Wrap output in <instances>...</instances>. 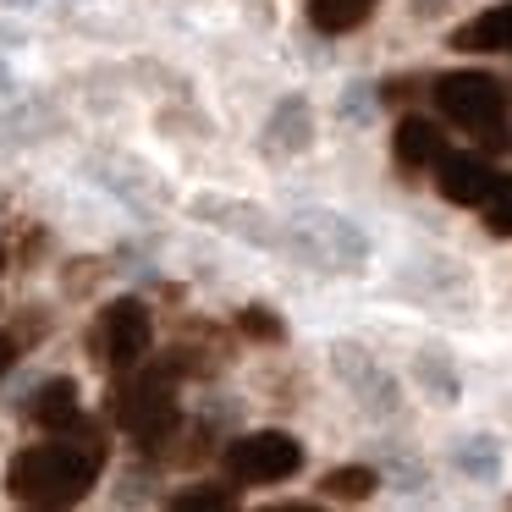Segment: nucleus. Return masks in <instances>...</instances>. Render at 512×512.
Returning <instances> with one entry per match:
<instances>
[{"instance_id":"obj_9","label":"nucleus","mask_w":512,"mask_h":512,"mask_svg":"<svg viewBox=\"0 0 512 512\" xmlns=\"http://www.w3.org/2000/svg\"><path fill=\"white\" fill-rule=\"evenodd\" d=\"M452 50H468V56H490V50H512V0L507 6H490V12L468 17L452 34Z\"/></svg>"},{"instance_id":"obj_17","label":"nucleus","mask_w":512,"mask_h":512,"mask_svg":"<svg viewBox=\"0 0 512 512\" xmlns=\"http://www.w3.org/2000/svg\"><path fill=\"white\" fill-rule=\"evenodd\" d=\"M463 468H485V474H490V468H496V457H490V452H463Z\"/></svg>"},{"instance_id":"obj_11","label":"nucleus","mask_w":512,"mask_h":512,"mask_svg":"<svg viewBox=\"0 0 512 512\" xmlns=\"http://www.w3.org/2000/svg\"><path fill=\"white\" fill-rule=\"evenodd\" d=\"M375 485H380L375 468L347 463V468H331V474L320 479V496L325 501H369V496H375Z\"/></svg>"},{"instance_id":"obj_15","label":"nucleus","mask_w":512,"mask_h":512,"mask_svg":"<svg viewBox=\"0 0 512 512\" xmlns=\"http://www.w3.org/2000/svg\"><path fill=\"white\" fill-rule=\"evenodd\" d=\"M490 210H485V226H490V237H512V182H501L496 193H490Z\"/></svg>"},{"instance_id":"obj_1","label":"nucleus","mask_w":512,"mask_h":512,"mask_svg":"<svg viewBox=\"0 0 512 512\" xmlns=\"http://www.w3.org/2000/svg\"><path fill=\"white\" fill-rule=\"evenodd\" d=\"M100 468H105L100 430L72 424V430H61V441H39L28 452H17L12 468H6V490L23 507H72L94 490Z\"/></svg>"},{"instance_id":"obj_4","label":"nucleus","mask_w":512,"mask_h":512,"mask_svg":"<svg viewBox=\"0 0 512 512\" xmlns=\"http://www.w3.org/2000/svg\"><path fill=\"white\" fill-rule=\"evenodd\" d=\"M226 474L237 485H276V479H292L303 468V446L292 441L287 430H254L226 441Z\"/></svg>"},{"instance_id":"obj_16","label":"nucleus","mask_w":512,"mask_h":512,"mask_svg":"<svg viewBox=\"0 0 512 512\" xmlns=\"http://www.w3.org/2000/svg\"><path fill=\"white\" fill-rule=\"evenodd\" d=\"M17 364V336H0V375Z\"/></svg>"},{"instance_id":"obj_2","label":"nucleus","mask_w":512,"mask_h":512,"mask_svg":"<svg viewBox=\"0 0 512 512\" xmlns=\"http://www.w3.org/2000/svg\"><path fill=\"white\" fill-rule=\"evenodd\" d=\"M435 111L446 122H457L463 133H474L479 144H501V122H507V89L490 72H441L430 83Z\"/></svg>"},{"instance_id":"obj_14","label":"nucleus","mask_w":512,"mask_h":512,"mask_svg":"<svg viewBox=\"0 0 512 512\" xmlns=\"http://www.w3.org/2000/svg\"><path fill=\"white\" fill-rule=\"evenodd\" d=\"M270 133H281L276 144H287V149H303V144H309V111H303V100H287V105H281Z\"/></svg>"},{"instance_id":"obj_8","label":"nucleus","mask_w":512,"mask_h":512,"mask_svg":"<svg viewBox=\"0 0 512 512\" xmlns=\"http://www.w3.org/2000/svg\"><path fill=\"white\" fill-rule=\"evenodd\" d=\"M391 155H397L402 171H424L446 155V133L435 122H424V116H402L397 133H391Z\"/></svg>"},{"instance_id":"obj_10","label":"nucleus","mask_w":512,"mask_h":512,"mask_svg":"<svg viewBox=\"0 0 512 512\" xmlns=\"http://www.w3.org/2000/svg\"><path fill=\"white\" fill-rule=\"evenodd\" d=\"M375 17V0H309V23L320 34H353Z\"/></svg>"},{"instance_id":"obj_3","label":"nucleus","mask_w":512,"mask_h":512,"mask_svg":"<svg viewBox=\"0 0 512 512\" xmlns=\"http://www.w3.org/2000/svg\"><path fill=\"white\" fill-rule=\"evenodd\" d=\"M111 419L122 424L144 452H155L160 441H171V430H177V397H171L166 375L122 380V386L111 391Z\"/></svg>"},{"instance_id":"obj_13","label":"nucleus","mask_w":512,"mask_h":512,"mask_svg":"<svg viewBox=\"0 0 512 512\" xmlns=\"http://www.w3.org/2000/svg\"><path fill=\"white\" fill-rule=\"evenodd\" d=\"M177 512H210V507H237V490L232 485H199V490H177L171 496Z\"/></svg>"},{"instance_id":"obj_6","label":"nucleus","mask_w":512,"mask_h":512,"mask_svg":"<svg viewBox=\"0 0 512 512\" xmlns=\"http://www.w3.org/2000/svg\"><path fill=\"white\" fill-rule=\"evenodd\" d=\"M501 182L507 177H496V166L479 155H441L435 160V188H441L446 204H485Z\"/></svg>"},{"instance_id":"obj_7","label":"nucleus","mask_w":512,"mask_h":512,"mask_svg":"<svg viewBox=\"0 0 512 512\" xmlns=\"http://www.w3.org/2000/svg\"><path fill=\"white\" fill-rule=\"evenodd\" d=\"M23 419L39 424V430H50V435L72 430V424H78V380L56 375V380H45V386H34L23 402Z\"/></svg>"},{"instance_id":"obj_12","label":"nucleus","mask_w":512,"mask_h":512,"mask_svg":"<svg viewBox=\"0 0 512 512\" xmlns=\"http://www.w3.org/2000/svg\"><path fill=\"white\" fill-rule=\"evenodd\" d=\"M237 331L248 336V342H287V325H281V314H270L265 303H248L243 314H237Z\"/></svg>"},{"instance_id":"obj_5","label":"nucleus","mask_w":512,"mask_h":512,"mask_svg":"<svg viewBox=\"0 0 512 512\" xmlns=\"http://www.w3.org/2000/svg\"><path fill=\"white\" fill-rule=\"evenodd\" d=\"M94 358H100L105 369H133L138 358L149 353V342H155V320H149V309L138 298H122V303H105L100 320H94Z\"/></svg>"}]
</instances>
